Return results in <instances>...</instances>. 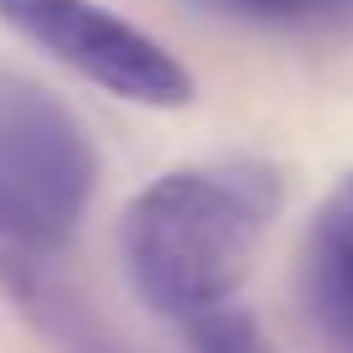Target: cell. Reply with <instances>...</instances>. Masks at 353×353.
<instances>
[{"label":"cell","instance_id":"7a4b0ae2","mask_svg":"<svg viewBox=\"0 0 353 353\" xmlns=\"http://www.w3.org/2000/svg\"><path fill=\"white\" fill-rule=\"evenodd\" d=\"M99 192V151L57 94L0 73V254H52Z\"/></svg>","mask_w":353,"mask_h":353},{"label":"cell","instance_id":"6da1fadb","mask_svg":"<svg viewBox=\"0 0 353 353\" xmlns=\"http://www.w3.org/2000/svg\"><path fill=\"white\" fill-rule=\"evenodd\" d=\"M276 213L281 172L260 156L166 166L120 219V260L135 296L172 322L229 307Z\"/></svg>","mask_w":353,"mask_h":353},{"label":"cell","instance_id":"3957f363","mask_svg":"<svg viewBox=\"0 0 353 353\" xmlns=\"http://www.w3.org/2000/svg\"><path fill=\"white\" fill-rule=\"evenodd\" d=\"M0 26L73 78L141 110H188L198 94L172 47L99 0H0Z\"/></svg>","mask_w":353,"mask_h":353},{"label":"cell","instance_id":"5b68a950","mask_svg":"<svg viewBox=\"0 0 353 353\" xmlns=\"http://www.w3.org/2000/svg\"><path fill=\"white\" fill-rule=\"evenodd\" d=\"M0 291L32 322V332L47 338L52 353H135L88 307V296H78L47 265V254H0Z\"/></svg>","mask_w":353,"mask_h":353},{"label":"cell","instance_id":"52a82bcc","mask_svg":"<svg viewBox=\"0 0 353 353\" xmlns=\"http://www.w3.org/2000/svg\"><path fill=\"white\" fill-rule=\"evenodd\" d=\"M188 327V348L192 353H276L270 338H265L260 317L244 307H219V312H203V317L182 322Z\"/></svg>","mask_w":353,"mask_h":353},{"label":"cell","instance_id":"8992f818","mask_svg":"<svg viewBox=\"0 0 353 353\" xmlns=\"http://www.w3.org/2000/svg\"><path fill=\"white\" fill-rule=\"evenodd\" d=\"M203 16L239 26H276V32H301V26H338L353 16V0H182Z\"/></svg>","mask_w":353,"mask_h":353},{"label":"cell","instance_id":"277c9868","mask_svg":"<svg viewBox=\"0 0 353 353\" xmlns=\"http://www.w3.org/2000/svg\"><path fill=\"white\" fill-rule=\"evenodd\" d=\"M301 301L332 353H353V172L317 203L307 223Z\"/></svg>","mask_w":353,"mask_h":353}]
</instances>
